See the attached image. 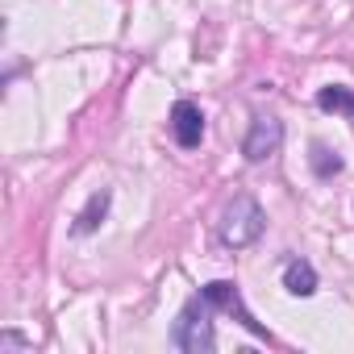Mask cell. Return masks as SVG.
I'll return each mask as SVG.
<instances>
[{
  "instance_id": "5b68a950",
  "label": "cell",
  "mask_w": 354,
  "mask_h": 354,
  "mask_svg": "<svg viewBox=\"0 0 354 354\" xmlns=\"http://www.w3.org/2000/svg\"><path fill=\"white\" fill-rule=\"evenodd\" d=\"M167 125H171V138L180 142L184 150H196L201 138H205V113H201V104H192V100H175Z\"/></svg>"
},
{
  "instance_id": "52a82bcc",
  "label": "cell",
  "mask_w": 354,
  "mask_h": 354,
  "mask_svg": "<svg viewBox=\"0 0 354 354\" xmlns=\"http://www.w3.org/2000/svg\"><path fill=\"white\" fill-rule=\"evenodd\" d=\"M109 205H113V196H109V192H96V196H92V201L84 205V213L75 217V225H71V234H75V238H84V234H92V230H96V225L104 221V213H109Z\"/></svg>"
},
{
  "instance_id": "8992f818",
  "label": "cell",
  "mask_w": 354,
  "mask_h": 354,
  "mask_svg": "<svg viewBox=\"0 0 354 354\" xmlns=\"http://www.w3.org/2000/svg\"><path fill=\"white\" fill-rule=\"evenodd\" d=\"M283 288L292 292V296H313L317 292V271H313V263L308 259H288V267H283Z\"/></svg>"
},
{
  "instance_id": "3957f363",
  "label": "cell",
  "mask_w": 354,
  "mask_h": 354,
  "mask_svg": "<svg viewBox=\"0 0 354 354\" xmlns=\"http://www.w3.org/2000/svg\"><path fill=\"white\" fill-rule=\"evenodd\" d=\"M201 296L217 308V313H225V317H234L246 333H254V337H263V342H271V333L254 321V313L242 304V292H238V283H230V279H213V283H205L201 288Z\"/></svg>"
},
{
  "instance_id": "6da1fadb",
  "label": "cell",
  "mask_w": 354,
  "mask_h": 354,
  "mask_svg": "<svg viewBox=\"0 0 354 354\" xmlns=\"http://www.w3.org/2000/svg\"><path fill=\"white\" fill-rule=\"evenodd\" d=\"M263 230H267V213H263V205L254 201V196H234L230 205H225V213H221V221H217V238H221V246H230V250H246V246H254L259 238H263Z\"/></svg>"
},
{
  "instance_id": "ba28073f",
  "label": "cell",
  "mask_w": 354,
  "mask_h": 354,
  "mask_svg": "<svg viewBox=\"0 0 354 354\" xmlns=\"http://www.w3.org/2000/svg\"><path fill=\"white\" fill-rule=\"evenodd\" d=\"M317 104H321L325 113H346V117L354 121V92H350V88H342V84L321 88V92H317Z\"/></svg>"
},
{
  "instance_id": "30bf717a",
  "label": "cell",
  "mask_w": 354,
  "mask_h": 354,
  "mask_svg": "<svg viewBox=\"0 0 354 354\" xmlns=\"http://www.w3.org/2000/svg\"><path fill=\"white\" fill-rule=\"evenodd\" d=\"M34 342L26 337V333H17V329H5L0 333V354H9V350H30Z\"/></svg>"
},
{
  "instance_id": "277c9868",
  "label": "cell",
  "mask_w": 354,
  "mask_h": 354,
  "mask_svg": "<svg viewBox=\"0 0 354 354\" xmlns=\"http://www.w3.org/2000/svg\"><path fill=\"white\" fill-rule=\"evenodd\" d=\"M279 146H283V121L271 117V113L254 117V121H250V133L242 138V154H246V162H263V158L279 154Z\"/></svg>"
},
{
  "instance_id": "9c48e42d",
  "label": "cell",
  "mask_w": 354,
  "mask_h": 354,
  "mask_svg": "<svg viewBox=\"0 0 354 354\" xmlns=\"http://www.w3.org/2000/svg\"><path fill=\"white\" fill-rule=\"evenodd\" d=\"M308 162H313V171H317V180H333V175L346 167V162L337 158V150H329V146H321V142H313Z\"/></svg>"
},
{
  "instance_id": "7a4b0ae2",
  "label": "cell",
  "mask_w": 354,
  "mask_h": 354,
  "mask_svg": "<svg viewBox=\"0 0 354 354\" xmlns=\"http://www.w3.org/2000/svg\"><path fill=\"white\" fill-rule=\"evenodd\" d=\"M213 304L205 296H192L180 317H175V329H171V342L180 346L184 354H213L217 350V329H213Z\"/></svg>"
}]
</instances>
